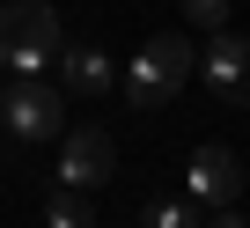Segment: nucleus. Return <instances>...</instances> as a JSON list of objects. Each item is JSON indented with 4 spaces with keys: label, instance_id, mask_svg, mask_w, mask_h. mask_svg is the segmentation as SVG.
Masks as SVG:
<instances>
[{
    "label": "nucleus",
    "instance_id": "obj_1",
    "mask_svg": "<svg viewBox=\"0 0 250 228\" xmlns=\"http://www.w3.org/2000/svg\"><path fill=\"white\" fill-rule=\"evenodd\" d=\"M191 74H199V52H191L177 30H162V37L140 44L133 66H125V103H133V110H169Z\"/></svg>",
    "mask_w": 250,
    "mask_h": 228
},
{
    "label": "nucleus",
    "instance_id": "obj_2",
    "mask_svg": "<svg viewBox=\"0 0 250 228\" xmlns=\"http://www.w3.org/2000/svg\"><path fill=\"white\" fill-rule=\"evenodd\" d=\"M66 52V30L52 15V0H8L0 8V59H8V74H44L59 66Z\"/></svg>",
    "mask_w": 250,
    "mask_h": 228
},
{
    "label": "nucleus",
    "instance_id": "obj_3",
    "mask_svg": "<svg viewBox=\"0 0 250 228\" xmlns=\"http://www.w3.org/2000/svg\"><path fill=\"white\" fill-rule=\"evenodd\" d=\"M0 125H8V140H59L66 133V96L59 88H44V81H22V88H8L0 96Z\"/></svg>",
    "mask_w": 250,
    "mask_h": 228
},
{
    "label": "nucleus",
    "instance_id": "obj_4",
    "mask_svg": "<svg viewBox=\"0 0 250 228\" xmlns=\"http://www.w3.org/2000/svg\"><path fill=\"white\" fill-rule=\"evenodd\" d=\"M184 199H199V206L228 213V206L243 199V155H235V147H221V140H206V147L184 162Z\"/></svg>",
    "mask_w": 250,
    "mask_h": 228
},
{
    "label": "nucleus",
    "instance_id": "obj_5",
    "mask_svg": "<svg viewBox=\"0 0 250 228\" xmlns=\"http://www.w3.org/2000/svg\"><path fill=\"white\" fill-rule=\"evenodd\" d=\"M110 177H118V147H110L103 125H74V133H59V184L96 191V184H110Z\"/></svg>",
    "mask_w": 250,
    "mask_h": 228
},
{
    "label": "nucleus",
    "instance_id": "obj_6",
    "mask_svg": "<svg viewBox=\"0 0 250 228\" xmlns=\"http://www.w3.org/2000/svg\"><path fill=\"white\" fill-rule=\"evenodd\" d=\"M199 81H206L213 103H228V110L250 103V37H228V30H221V37L199 52Z\"/></svg>",
    "mask_w": 250,
    "mask_h": 228
},
{
    "label": "nucleus",
    "instance_id": "obj_7",
    "mask_svg": "<svg viewBox=\"0 0 250 228\" xmlns=\"http://www.w3.org/2000/svg\"><path fill=\"white\" fill-rule=\"evenodd\" d=\"M59 81H66L74 96H110V88H118V66H110V52H96V44H66V52H59Z\"/></svg>",
    "mask_w": 250,
    "mask_h": 228
},
{
    "label": "nucleus",
    "instance_id": "obj_8",
    "mask_svg": "<svg viewBox=\"0 0 250 228\" xmlns=\"http://www.w3.org/2000/svg\"><path fill=\"white\" fill-rule=\"evenodd\" d=\"M44 228H96V206H88L74 184H59V191L44 199Z\"/></svg>",
    "mask_w": 250,
    "mask_h": 228
},
{
    "label": "nucleus",
    "instance_id": "obj_9",
    "mask_svg": "<svg viewBox=\"0 0 250 228\" xmlns=\"http://www.w3.org/2000/svg\"><path fill=\"white\" fill-rule=\"evenodd\" d=\"M147 228H206V206L199 199H155L147 206Z\"/></svg>",
    "mask_w": 250,
    "mask_h": 228
},
{
    "label": "nucleus",
    "instance_id": "obj_10",
    "mask_svg": "<svg viewBox=\"0 0 250 228\" xmlns=\"http://www.w3.org/2000/svg\"><path fill=\"white\" fill-rule=\"evenodd\" d=\"M184 22H199V30H221V22H228V0H184Z\"/></svg>",
    "mask_w": 250,
    "mask_h": 228
},
{
    "label": "nucleus",
    "instance_id": "obj_11",
    "mask_svg": "<svg viewBox=\"0 0 250 228\" xmlns=\"http://www.w3.org/2000/svg\"><path fill=\"white\" fill-rule=\"evenodd\" d=\"M206 228H243V213H213V221H206Z\"/></svg>",
    "mask_w": 250,
    "mask_h": 228
},
{
    "label": "nucleus",
    "instance_id": "obj_12",
    "mask_svg": "<svg viewBox=\"0 0 250 228\" xmlns=\"http://www.w3.org/2000/svg\"><path fill=\"white\" fill-rule=\"evenodd\" d=\"M0 96H8V88H0Z\"/></svg>",
    "mask_w": 250,
    "mask_h": 228
}]
</instances>
